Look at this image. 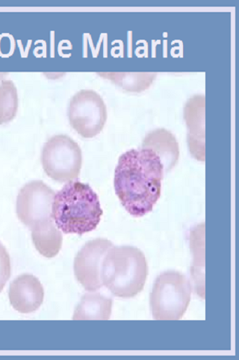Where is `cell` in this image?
<instances>
[{
    "label": "cell",
    "mask_w": 239,
    "mask_h": 360,
    "mask_svg": "<svg viewBox=\"0 0 239 360\" xmlns=\"http://www.w3.org/2000/svg\"><path fill=\"white\" fill-rule=\"evenodd\" d=\"M8 297L15 310L22 314H30L39 310L42 305L44 290L36 276L25 274L11 283Z\"/></svg>",
    "instance_id": "9c48e42d"
},
{
    "label": "cell",
    "mask_w": 239,
    "mask_h": 360,
    "mask_svg": "<svg viewBox=\"0 0 239 360\" xmlns=\"http://www.w3.org/2000/svg\"><path fill=\"white\" fill-rule=\"evenodd\" d=\"M102 214L98 195L88 184L71 181L55 195L51 217L64 233L83 235L95 231Z\"/></svg>",
    "instance_id": "7a4b0ae2"
},
{
    "label": "cell",
    "mask_w": 239,
    "mask_h": 360,
    "mask_svg": "<svg viewBox=\"0 0 239 360\" xmlns=\"http://www.w3.org/2000/svg\"><path fill=\"white\" fill-rule=\"evenodd\" d=\"M18 109V90L9 80L0 81V125L13 121Z\"/></svg>",
    "instance_id": "9a60e30c"
},
{
    "label": "cell",
    "mask_w": 239,
    "mask_h": 360,
    "mask_svg": "<svg viewBox=\"0 0 239 360\" xmlns=\"http://www.w3.org/2000/svg\"><path fill=\"white\" fill-rule=\"evenodd\" d=\"M54 191L47 184L35 180L22 187L17 199V215L20 221L32 230L52 219Z\"/></svg>",
    "instance_id": "52a82bcc"
},
{
    "label": "cell",
    "mask_w": 239,
    "mask_h": 360,
    "mask_svg": "<svg viewBox=\"0 0 239 360\" xmlns=\"http://www.w3.org/2000/svg\"><path fill=\"white\" fill-rule=\"evenodd\" d=\"M112 246L110 240L98 238L88 242L76 255L74 265V274L86 290L95 292L102 287L101 264Z\"/></svg>",
    "instance_id": "ba28073f"
},
{
    "label": "cell",
    "mask_w": 239,
    "mask_h": 360,
    "mask_svg": "<svg viewBox=\"0 0 239 360\" xmlns=\"http://www.w3.org/2000/svg\"><path fill=\"white\" fill-rule=\"evenodd\" d=\"M10 276V257L4 245L0 243V292L3 291Z\"/></svg>",
    "instance_id": "2e32d148"
},
{
    "label": "cell",
    "mask_w": 239,
    "mask_h": 360,
    "mask_svg": "<svg viewBox=\"0 0 239 360\" xmlns=\"http://www.w3.org/2000/svg\"><path fill=\"white\" fill-rule=\"evenodd\" d=\"M41 163L44 172L55 181L69 183L81 174V148L67 135H55L44 144Z\"/></svg>",
    "instance_id": "5b68a950"
},
{
    "label": "cell",
    "mask_w": 239,
    "mask_h": 360,
    "mask_svg": "<svg viewBox=\"0 0 239 360\" xmlns=\"http://www.w3.org/2000/svg\"><path fill=\"white\" fill-rule=\"evenodd\" d=\"M68 117L72 128L84 139L97 136L107 121L104 99L90 89H83L71 99Z\"/></svg>",
    "instance_id": "8992f818"
},
{
    "label": "cell",
    "mask_w": 239,
    "mask_h": 360,
    "mask_svg": "<svg viewBox=\"0 0 239 360\" xmlns=\"http://www.w3.org/2000/svg\"><path fill=\"white\" fill-rule=\"evenodd\" d=\"M191 153L196 160L205 161V97L196 96L190 98L185 108Z\"/></svg>",
    "instance_id": "30bf717a"
},
{
    "label": "cell",
    "mask_w": 239,
    "mask_h": 360,
    "mask_svg": "<svg viewBox=\"0 0 239 360\" xmlns=\"http://www.w3.org/2000/svg\"><path fill=\"white\" fill-rule=\"evenodd\" d=\"M142 148L151 149L161 157L165 172L172 170L179 160V144L174 135L163 129L148 134Z\"/></svg>",
    "instance_id": "8fae6325"
},
{
    "label": "cell",
    "mask_w": 239,
    "mask_h": 360,
    "mask_svg": "<svg viewBox=\"0 0 239 360\" xmlns=\"http://www.w3.org/2000/svg\"><path fill=\"white\" fill-rule=\"evenodd\" d=\"M147 275L148 266L144 254L132 246L113 245L101 264L102 286L120 298H132L140 294Z\"/></svg>",
    "instance_id": "3957f363"
},
{
    "label": "cell",
    "mask_w": 239,
    "mask_h": 360,
    "mask_svg": "<svg viewBox=\"0 0 239 360\" xmlns=\"http://www.w3.org/2000/svg\"><path fill=\"white\" fill-rule=\"evenodd\" d=\"M98 75L131 93L144 91L151 86L156 77L155 73H98Z\"/></svg>",
    "instance_id": "5bb4252c"
},
{
    "label": "cell",
    "mask_w": 239,
    "mask_h": 360,
    "mask_svg": "<svg viewBox=\"0 0 239 360\" xmlns=\"http://www.w3.org/2000/svg\"><path fill=\"white\" fill-rule=\"evenodd\" d=\"M164 165L151 149L123 153L116 168L114 186L121 205L134 217L151 212L161 196Z\"/></svg>",
    "instance_id": "6da1fadb"
},
{
    "label": "cell",
    "mask_w": 239,
    "mask_h": 360,
    "mask_svg": "<svg viewBox=\"0 0 239 360\" xmlns=\"http://www.w3.org/2000/svg\"><path fill=\"white\" fill-rule=\"evenodd\" d=\"M112 300L98 294L85 295L76 307L74 321H108L111 318Z\"/></svg>",
    "instance_id": "7c38bea8"
},
{
    "label": "cell",
    "mask_w": 239,
    "mask_h": 360,
    "mask_svg": "<svg viewBox=\"0 0 239 360\" xmlns=\"http://www.w3.org/2000/svg\"><path fill=\"white\" fill-rule=\"evenodd\" d=\"M32 239L37 251L43 257H55L62 249L63 236L55 222L50 219L32 231Z\"/></svg>",
    "instance_id": "4fadbf2b"
},
{
    "label": "cell",
    "mask_w": 239,
    "mask_h": 360,
    "mask_svg": "<svg viewBox=\"0 0 239 360\" xmlns=\"http://www.w3.org/2000/svg\"><path fill=\"white\" fill-rule=\"evenodd\" d=\"M191 291L190 281L184 274L169 270L159 275L155 281L150 297L153 319H182L189 306Z\"/></svg>",
    "instance_id": "277c9868"
}]
</instances>
